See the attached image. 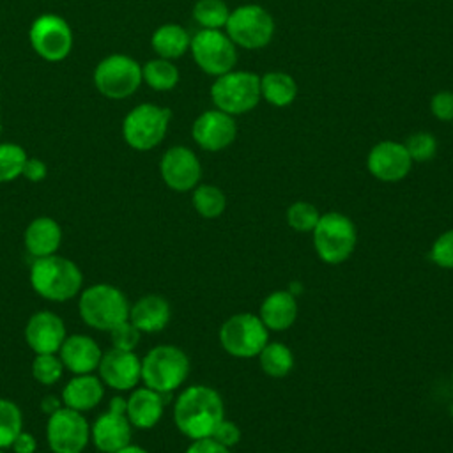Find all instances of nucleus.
<instances>
[{"label": "nucleus", "instance_id": "38", "mask_svg": "<svg viewBox=\"0 0 453 453\" xmlns=\"http://www.w3.org/2000/svg\"><path fill=\"white\" fill-rule=\"evenodd\" d=\"M430 258L442 269H453V228L442 232L432 244Z\"/></svg>", "mask_w": 453, "mask_h": 453}, {"label": "nucleus", "instance_id": "2", "mask_svg": "<svg viewBox=\"0 0 453 453\" xmlns=\"http://www.w3.org/2000/svg\"><path fill=\"white\" fill-rule=\"evenodd\" d=\"M30 285L48 301H67L74 297L83 285L80 267L60 255L39 257L30 267Z\"/></svg>", "mask_w": 453, "mask_h": 453}, {"label": "nucleus", "instance_id": "8", "mask_svg": "<svg viewBox=\"0 0 453 453\" xmlns=\"http://www.w3.org/2000/svg\"><path fill=\"white\" fill-rule=\"evenodd\" d=\"M225 28L235 46L260 50L267 46L274 35V19L262 5L244 4L230 11Z\"/></svg>", "mask_w": 453, "mask_h": 453}, {"label": "nucleus", "instance_id": "27", "mask_svg": "<svg viewBox=\"0 0 453 453\" xmlns=\"http://www.w3.org/2000/svg\"><path fill=\"white\" fill-rule=\"evenodd\" d=\"M260 96L265 103L276 108H285L297 96L296 80L283 71H267L260 76Z\"/></svg>", "mask_w": 453, "mask_h": 453}, {"label": "nucleus", "instance_id": "15", "mask_svg": "<svg viewBox=\"0 0 453 453\" xmlns=\"http://www.w3.org/2000/svg\"><path fill=\"white\" fill-rule=\"evenodd\" d=\"M159 172L161 179L170 189L184 193L198 186V180L202 177V165L191 149L184 145H175L163 154Z\"/></svg>", "mask_w": 453, "mask_h": 453}, {"label": "nucleus", "instance_id": "26", "mask_svg": "<svg viewBox=\"0 0 453 453\" xmlns=\"http://www.w3.org/2000/svg\"><path fill=\"white\" fill-rule=\"evenodd\" d=\"M191 37L186 28H182L177 23H165L157 27L150 37L152 50L161 57L168 60H175L182 57L189 50Z\"/></svg>", "mask_w": 453, "mask_h": 453}, {"label": "nucleus", "instance_id": "21", "mask_svg": "<svg viewBox=\"0 0 453 453\" xmlns=\"http://www.w3.org/2000/svg\"><path fill=\"white\" fill-rule=\"evenodd\" d=\"M165 400L163 395L150 388L134 389L126 400V414L133 426L152 428L163 416Z\"/></svg>", "mask_w": 453, "mask_h": 453}, {"label": "nucleus", "instance_id": "39", "mask_svg": "<svg viewBox=\"0 0 453 453\" xmlns=\"http://www.w3.org/2000/svg\"><path fill=\"white\" fill-rule=\"evenodd\" d=\"M430 111L437 120L451 122L453 120V92L441 90L430 99Z\"/></svg>", "mask_w": 453, "mask_h": 453}, {"label": "nucleus", "instance_id": "46", "mask_svg": "<svg viewBox=\"0 0 453 453\" xmlns=\"http://www.w3.org/2000/svg\"><path fill=\"white\" fill-rule=\"evenodd\" d=\"M0 133H2V120H0Z\"/></svg>", "mask_w": 453, "mask_h": 453}, {"label": "nucleus", "instance_id": "30", "mask_svg": "<svg viewBox=\"0 0 453 453\" xmlns=\"http://www.w3.org/2000/svg\"><path fill=\"white\" fill-rule=\"evenodd\" d=\"M193 207L202 218H218L226 207L225 193L214 184H200L193 189Z\"/></svg>", "mask_w": 453, "mask_h": 453}, {"label": "nucleus", "instance_id": "12", "mask_svg": "<svg viewBox=\"0 0 453 453\" xmlns=\"http://www.w3.org/2000/svg\"><path fill=\"white\" fill-rule=\"evenodd\" d=\"M28 39L34 51L48 60L60 62L73 50V30L58 14H41L34 19L28 30Z\"/></svg>", "mask_w": 453, "mask_h": 453}, {"label": "nucleus", "instance_id": "3", "mask_svg": "<svg viewBox=\"0 0 453 453\" xmlns=\"http://www.w3.org/2000/svg\"><path fill=\"white\" fill-rule=\"evenodd\" d=\"M129 303L124 292L110 283L87 287L78 301L81 320L101 331H111L117 324L129 319Z\"/></svg>", "mask_w": 453, "mask_h": 453}, {"label": "nucleus", "instance_id": "49", "mask_svg": "<svg viewBox=\"0 0 453 453\" xmlns=\"http://www.w3.org/2000/svg\"><path fill=\"white\" fill-rule=\"evenodd\" d=\"M451 382H453V377H451Z\"/></svg>", "mask_w": 453, "mask_h": 453}, {"label": "nucleus", "instance_id": "47", "mask_svg": "<svg viewBox=\"0 0 453 453\" xmlns=\"http://www.w3.org/2000/svg\"><path fill=\"white\" fill-rule=\"evenodd\" d=\"M451 414H453V405H451Z\"/></svg>", "mask_w": 453, "mask_h": 453}, {"label": "nucleus", "instance_id": "35", "mask_svg": "<svg viewBox=\"0 0 453 453\" xmlns=\"http://www.w3.org/2000/svg\"><path fill=\"white\" fill-rule=\"evenodd\" d=\"M62 372L64 365L60 357H57L55 354H35L32 361V375L37 382L51 386L62 377Z\"/></svg>", "mask_w": 453, "mask_h": 453}, {"label": "nucleus", "instance_id": "34", "mask_svg": "<svg viewBox=\"0 0 453 453\" xmlns=\"http://www.w3.org/2000/svg\"><path fill=\"white\" fill-rule=\"evenodd\" d=\"M319 218H320V214H319L317 207L304 200L294 202L287 209V223H288V226H292L297 232H311L315 228Z\"/></svg>", "mask_w": 453, "mask_h": 453}, {"label": "nucleus", "instance_id": "23", "mask_svg": "<svg viewBox=\"0 0 453 453\" xmlns=\"http://www.w3.org/2000/svg\"><path fill=\"white\" fill-rule=\"evenodd\" d=\"M170 317L172 310L168 301L157 294L143 296L129 308V320L142 333H157L165 329L170 322Z\"/></svg>", "mask_w": 453, "mask_h": 453}, {"label": "nucleus", "instance_id": "19", "mask_svg": "<svg viewBox=\"0 0 453 453\" xmlns=\"http://www.w3.org/2000/svg\"><path fill=\"white\" fill-rule=\"evenodd\" d=\"M25 340L35 354H57L65 340V326L57 313L37 311L25 326Z\"/></svg>", "mask_w": 453, "mask_h": 453}, {"label": "nucleus", "instance_id": "43", "mask_svg": "<svg viewBox=\"0 0 453 453\" xmlns=\"http://www.w3.org/2000/svg\"><path fill=\"white\" fill-rule=\"evenodd\" d=\"M11 448H12L14 453H34L35 448H37V442H35V437L32 434L21 430L16 435V439L12 441Z\"/></svg>", "mask_w": 453, "mask_h": 453}, {"label": "nucleus", "instance_id": "13", "mask_svg": "<svg viewBox=\"0 0 453 453\" xmlns=\"http://www.w3.org/2000/svg\"><path fill=\"white\" fill-rule=\"evenodd\" d=\"M46 439L53 453H81L90 439V426L81 412L60 407L50 414Z\"/></svg>", "mask_w": 453, "mask_h": 453}, {"label": "nucleus", "instance_id": "5", "mask_svg": "<svg viewBox=\"0 0 453 453\" xmlns=\"http://www.w3.org/2000/svg\"><path fill=\"white\" fill-rule=\"evenodd\" d=\"M311 234L317 255L326 264L333 265L345 262L357 242V232L352 219L342 212L320 214Z\"/></svg>", "mask_w": 453, "mask_h": 453}, {"label": "nucleus", "instance_id": "7", "mask_svg": "<svg viewBox=\"0 0 453 453\" xmlns=\"http://www.w3.org/2000/svg\"><path fill=\"white\" fill-rule=\"evenodd\" d=\"M170 120V108L142 103L134 106L122 120L124 142L134 150H150L163 142Z\"/></svg>", "mask_w": 453, "mask_h": 453}, {"label": "nucleus", "instance_id": "17", "mask_svg": "<svg viewBox=\"0 0 453 453\" xmlns=\"http://www.w3.org/2000/svg\"><path fill=\"white\" fill-rule=\"evenodd\" d=\"M366 166L375 179L382 182H398L411 172L412 159L403 143L382 140L370 149Z\"/></svg>", "mask_w": 453, "mask_h": 453}, {"label": "nucleus", "instance_id": "22", "mask_svg": "<svg viewBox=\"0 0 453 453\" xmlns=\"http://www.w3.org/2000/svg\"><path fill=\"white\" fill-rule=\"evenodd\" d=\"M23 242L27 251L35 258L55 255L62 242V228L53 218L39 216L25 228Z\"/></svg>", "mask_w": 453, "mask_h": 453}, {"label": "nucleus", "instance_id": "48", "mask_svg": "<svg viewBox=\"0 0 453 453\" xmlns=\"http://www.w3.org/2000/svg\"><path fill=\"white\" fill-rule=\"evenodd\" d=\"M0 453H4V449H0Z\"/></svg>", "mask_w": 453, "mask_h": 453}, {"label": "nucleus", "instance_id": "42", "mask_svg": "<svg viewBox=\"0 0 453 453\" xmlns=\"http://www.w3.org/2000/svg\"><path fill=\"white\" fill-rule=\"evenodd\" d=\"M186 453H230V448L219 444L212 437H207V439L193 441L191 446L186 449Z\"/></svg>", "mask_w": 453, "mask_h": 453}, {"label": "nucleus", "instance_id": "11", "mask_svg": "<svg viewBox=\"0 0 453 453\" xmlns=\"http://www.w3.org/2000/svg\"><path fill=\"white\" fill-rule=\"evenodd\" d=\"M195 64L211 76H221L234 69L237 62V50L232 39L221 30L202 28L189 42Z\"/></svg>", "mask_w": 453, "mask_h": 453}, {"label": "nucleus", "instance_id": "29", "mask_svg": "<svg viewBox=\"0 0 453 453\" xmlns=\"http://www.w3.org/2000/svg\"><path fill=\"white\" fill-rule=\"evenodd\" d=\"M142 78L150 88L157 92H166L179 83V69L172 60L159 57L149 60L142 67Z\"/></svg>", "mask_w": 453, "mask_h": 453}, {"label": "nucleus", "instance_id": "1", "mask_svg": "<svg viewBox=\"0 0 453 453\" xmlns=\"http://www.w3.org/2000/svg\"><path fill=\"white\" fill-rule=\"evenodd\" d=\"M225 418L223 400L209 386H189L175 400L173 421L179 432L193 441L212 437L214 428Z\"/></svg>", "mask_w": 453, "mask_h": 453}, {"label": "nucleus", "instance_id": "10", "mask_svg": "<svg viewBox=\"0 0 453 453\" xmlns=\"http://www.w3.org/2000/svg\"><path fill=\"white\" fill-rule=\"evenodd\" d=\"M269 329L260 317L253 313H237L228 317L219 329L221 347L235 357H253L269 342Z\"/></svg>", "mask_w": 453, "mask_h": 453}, {"label": "nucleus", "instance_id": "33", "mask_svg": "<svg viewBox=\"0 0 453 453\" xmlns=\"http://www.w3.org/2000/svg\"><path fill=\"white\" fill-rule=\"evenodd\" d=\"M27 152L18 143H0V182H11L23 172Z\"/></svg>", "mask_w": 453, "mask_h": 453}, {"label": "nucleus", "instance_id": "31", "mask_svg": "<svg viewBox=\"0 0 453 453\" xmlns=\"http://www.w3.org/2000/svg\"><path fill=\"white\" fill-rule=\"evenodd\" d=\"M230 9L223 0H198L193 5V18L202 28L219 30L226 25Z\"/></svg>", "mask_w": 453, "mask_h": 453}, {"label": "nucleus", "instance_id": "24", "mask_svg": "<svg viewBox=\"0 0 453 453\" xmlns=\"http://www.w3.org/2000/svg\"><path fill=\"white\" fill-rule=\"evenodd\" d=\"M104 396L103 380L90 373L73 377L62 389V403L78 412L94 409Z\"/></svg>", "mask_w": 453, "mask_h": 453}, {"label": "nucleus", "instance_id": "4", "mask_svg": "<svg viewBox=\"0 0 453 453\" xmlns=\"http://www.w3.org/2000/svg\"><path fill=\"white\" fill-rule=\"evenodd\" d=\"M189 373V359L175 345H157L142 359V380L147 388L166 395L177 389Z\"/></svg>", "mask_w": 453, "mask_h": 453}, {"label": "nucleus", "instance_id": "50", "mask_svg": "<svg viewBox=\"0 0 453 453\" xmlns=\"http://www.w3.org/2000/svg\"><path fill=\"white\" fill-rule=\"evenodd\" d=\"M451 122H453V120H451Z\"/></svg>", "mask_w": 453, "mask_h": 453}, {"label": "nucleus", "instance_id": "41", "mask_svg": "<svg viewBox=\"0 0 453 453\" xmlns=\"http://www.w3.org/2000/svg\"><path fill=\"white\" fill-rule=\"evenodd\" d=\"M46 173H48V168H46L44 161H41L37 157H27L23 172H21V175L25 179H28L30 182H39L46 177Z\"/></svg>", "mask_w": 453, "mask_h": 453}, {"label": "nucleus", "instance_id": "40", "mask_svg": "<svg viewBox=\"0 0 453 453\" xmlns=\"http://www.w3.org/2000/svg\"><path fill=\"white\" fill-rule=\"evenodd\" d=\"M212 439L218 441L219 444L226 446V448H232L235 446L239 441H241V428L232 423V421H226L225 418L219 421V425L214 428L212 432Z\"/></svg>", "mask_w": 453, "mask_h": 453}, {"label": "nucleus", "instance_id": "36", "mask_svg": "<svg viewBox=\"0 0 453 453\" xmlns=\"http://www.w3.org/2000/svg\"><path fill=\"white\" fill-rule=\"evenodd\" d=\"M405 149L414 161L418 163H425V161H430L435 152H437V140L434 134L426 133V131H418V133H412L407 140H405Z\"/></svg>", "mask_w": 453, "mask_h": 453}, {"label": "nucleus", "instance_id": "28", "mask_svg": "<svg viewBox=\"0 0 453 453\" xmlns=\"http://www.w3.org/2000/svg\"><path fill=\"white\" fill-rule=\"evenodd\" d=\"M260 368L274 379L285 377L294 366V356L290 349L281 342H267L258 354Z\"/></svg>", "mask_w": 453, "mask_h": 453}, {"label": "nucleus", "instance_id": "25", "mask_svg": "<svg viewBox=\"0 0 453 453\" xmlns=\"http://www.w3.org/2000/svg\"><path fill=\"white\" fill-rule=\"evenodd\" d=\"M260 320L267 329L285 331L297 317V301L290 290H274L260 304Z\"/></svg>", "mask_w": 453, "mask_h": 453}, {"label": "nucleus", "instance_id": "45", "mask_svg": "<svg viewBox=\"0 0 453 453\" xmlns=\"http://www.w3.org/2000/svg\"><path fill=\"white\" fill-rule=\"evenodd\" d=\"M115 453H149V451H147V449H143L142 446H136V444H127V446H124V448L117 449Z\"/></svg>", "mask_w": 453, "mask_h": 453}, {"label": "nucleus", "instance_id": "18", "mask_svg": "<svg viewBox=\"0 0 453 453\" xmlns=\"http://www.w3.org/2000/svg\"><path fill=\"white\" fill-rule=\"evenodd\" d=\"M97 370L103 384L119 391L133 389L142 380V361L134 350L111 347L101 356Z\"/></svg>", "mask_w": 453, "mask_h": 453}, {"label": "nucleus", "instance_id": "37", "mask_svg": "<svg viewBox=\"0 0 453 453\" xmlns=\"http://www.w3.org/2000/svg\"><path fill=\"white\" fill-rule=\"evenodd\" d=\"M110 333V340L113 349H120V350H134L136 345L140 343L142 338V331L127 319L120 324H117Z\"/></svg>", "mask_w": 453, "mask_h": 453}, {"label": "nucleus", "instance_id": "6", "mask_svg": "<svg viewBox=\"0 0 453 453\" xmlns=\"http://www.w3.org/2000/svg\"><path fill=\"white\" fill-rule=\"evenodd\" d=\"M214 106L230 115H242L253 110L260 96V76L250 71H228L218 76L211 87Z\"/></svg>", "mask_w": 453, "mask_h": 453}, {"label": "nucleus", "instance_id": "9", "mask_svg": "<svg viewBox=\"0 0 453 453\" xmlns=\"http://www.w3.org/2000/svg\"><path fill=\"white\" fill-rule=\"evenodd\" d=\"M142 80V65L122 53L104 57L94 69V85L108 99L129 97Z\"/></svg>", "mask_w": 453, "mask_h": 453}, {"label": "nucleus", "instance_id": "44", "mask_svg": "<svg viewBox=\"0 0 453 453\" xmlns=\"http://www.w3.org/2000/svg\"><path fill=\"white\" fill-rule=\"evenodd\" d=\"M60 403H62L60 398H57V396H53V395H48V396H44V398L41 400V411L50 416V414H53L57 409L62 407Z\"/></svg>", "mask_w": 453, "mask_h": 453}, {"label": "nucleus", "instance_id": "16", "mask_svg": "<svg viewBox=\"0 0 453 453\" xmlns=\"http://www.w3.org/2000/svg\"><path fill=\"white\" fill-rule=\"evenodd\" d=\"M191 136L196 145L209 152L226 149L237 136V124L234 115L218 108L200 113L191 127Z\"/></svg>", "mask_w": 453, "mask_h": 453}, {"label": "nucleus", "instance_id": "20", "mask_svg": "<svg viewBox=\"0 0 453 453\" xmlns=\"http://www.w3.org/2000/svg\"><path fill=\"white\" fill-rule=\"evenodd\" d=\"M58 352H60L58 357L64 368H67L76 375L92 373L99 366V361L103 356L96 340H92L87 334L65 336Z\"/></svg>", "mask_w": 453, "mask_h": 453}, {"label": "nucleus", "instance_id": "32", "mask_svg": "<svg viewBox=\"0 0 453 453\" xmlns=\"http://www.w3.org/2000/svg\"><path fill=\"white\" fill-rule=\"evenodd\" d=\"M23 430V414L19 407L7 398H0V449L11 448L16 435Z\"/></svg>", "mask_w": 453, "mask_h": 453}, {"label": "nucleus", "instance_id": "14", "mask_svg": "<svg viewBox=\"0 0 453 453\" xmlns=\"http://www.w3.org/2000/svg\"><path fill=\"white\" fill-rule=\"evenodd\" d=\"M131 421L126 414V398L113 396L110 407L103 412L90 428L94 446L103 453H115L131 444Z\"/></svg>", "mask_w": 453, "mask_h": 453}]
</instances>
